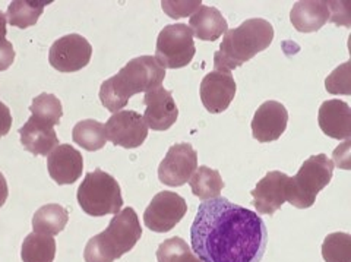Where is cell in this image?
I'll return each instance as SVG.
<instances>
[{
  "instance_id": "6da1fadb",
  "label": "cell",
  "mask_w": 351,
  "mask_h": 262,
  "mask_svg": "<svg viewBox=\"0 0 351 262\" xmlns=\"http://www.w3.org/2000/svg\"><path fill=\"white\" fill-rule=\"evenodd\" d=\"M191 243L202 262H261L268 232L261 215L218 196L197 206Z\"/></svg>"
},
{
  "instance_id": "7a4b0ae2",
  "label": "cell",
  "mask_w": 351,
  "mask_h": 262,
  "mask_svg": "<svg viewBox=\"0 0 351 262\" xmlns=\"http://www.w3.org/2000/svg\"><path fill=\"white\" fill-rule=\"evenodd\" d=\"M166 78L164 69L154 56H139L129 60L117 75L100 86V100L108 112L117 113L135 94L148 93Z\"/></svg>"
},
{
  "instance_id": "3957f363",
  "label": "cell",
  "mask_w": 351,
  "mask_h": 262,
  "mask_svg": "<svg viewBox=\"0 0 351 262\" xmlns=\"http://www.w3.org/2000/svg\"><path fill=\"white\" fill-rule=\"evenodd\" d=\"M272 40L274 27L262 18L247 19L237 28L228 29L219 50L214 54L215 71L232 72L267 50Z\"/></svg>"
},
{
  "instance_id": "277c9868",
  "label": "cell",
  "mask_w": 351,
  "mask_h": 262,
  "mask_svg": "<svg viewBox=\"0 0 351 262\" xmlns=\"http://www.w3.org/2000/svg\"><path fill=\"white\" fill-rule=\"evenodd\" d=\"M142 236V227L134 209L116 214L104 232L88 240L84 250L85 262H114L135 248Z\"/></svg>"
},
{
  "instance_id": "5b68a950",
  "label": "cell",
  "mask_w": 351,
  "mask_h": 262,
  "mask_svg": "<svg viewBox=\"0 0 351 262\" xmlns=\"http://www.w3.org/2000/svg\"><path fill=\"white\" fill-rule=\"evenodd\" d=\"M334 174V163L325 154H317L307 158L298 174L289 178L287 201L295 209H311L316 196L328 187Z\"/></svg>"
},
{
  "instance_id": "8992f818",
  "label": "cell",
  "mask_w": 351,
  "mask_h": 262,
  "mask_svg": "<svg viewBox=\"0 0 351 262\" xmlns=\"http://www.w3.org/2000/svg\"><path fill=\"white\" fill-rule=\"evenodd\" d=\"M81 209L91 217L119 214L123 206L122 191L117 180L101 169L86 173L76 193Z\"/></svg>"
},
{
  "instance_id": "52a82bcc",
  "label": "cell",
  "mask_w": 351,
  "mask_h": 262,
  "mask_svg": "<svg viewBox=\"0 0 351 262\" xmlns=\"http://www.w3.org/2000/svg\"><path fill=\"white\" fill-rule=\"evenodd\" d=\"M196 53L193 34L186 24H171L164 27L158 34L156 58L166 69H180L188 67Z\"/></svg>"
},
{
  "instance_id": "ba28073f",
  "label": "cell",
  "mask_w": 351,
  "mask_h": 262,
  "mask_svg": "<svg viewBox=\"0 0 351 262\" xmlns=\"http://www.w3.org/2000/svg\"><path fill=\"white\" fill-rule=\"evenodd\" d=\"M188 213V202L176 192L162 191L154 196L144 213V223L156 233H167Z\"/></svg>"
},
{
  "instance_id": "9c48e42d",
  "label": "cell",
  "mask_w": 351,
  "mask_h": 262,
  "mask_svg": "<svg viewBox=\"0 0 351 262\" xmlns=\"http://www.w3.org/2000/svg\"><path fill=\"white\" fill-rule=\"evenodd\" d=\"M93 58V46L80 34L60 37L51 45L49 62L51 67L63 73L78 72L84 69Z\"/></svg>"
},
{
  "instance_id": "30bf717a",
  "label": "cell",
  "mask_w": 351,
  "mask_h": 262,
  "mask_svg": "<svg viewBox=\"0 0 351 262\" xmlns=\"http://www.w3.org/2000/svg\"><path fill=\"white\" fill-rule=\"evenodd\" d=\"M197 169V152L188 144H176L162 158L158 166V179L167 187L178 188L188 183Z\"/></svg>"
},
{
  "instance_id": "8fae6325",
  "label": "cell",
  "mask_w": 351,
  "mask_h": 262,
  "mask_svg": "<svg viewBox=\"0 0 351 262\" xmlns=\"http://www.w3.org/2000/svg\"><path fill=\"white\" fill-rule=\"evenodd\" d=\"M107 139L117 147L138 148L148 136V125L144 116L134 110H120L107 120Z\"/></svg>"
},
{
  "instance_id": "7c38bea8",
  "label": "cell",
  "mask_w": 351,
  "mask_h": 262,
  "mask_svg": "<svg viewBox=\"0 0 351 262\" xmlns=\"http://www.w3.org/2000/svg\"><path fill=\"white\" fill-rule=\"evenodd\" d=\"M236 91L237 85L232 72L214 71L205 75L201 82V102L210 113H223L234 100Z\"/></svg>"
},
{
  "instance_id": "4fadbf2b",
  "label": "cell",
  "mask_w": 351,
  "mask_h": 262,
  "mask_svg": "<svg viewBox=\"0 0 351 262\" xmlns=\"http://www.w3.org/2000/svg\"><path fill=\"white\" fill-rule=\"evenodd\" d=\"M289 123V112L284 104L278 102H265L259 106L254 120H252V134L259 143H272L281 138Z\"/></svg>"
},
{
  "instance_id": "5bb4252c",
  "label": "cell",
  "mask_w": 351,
  "mask_h": 262,
  "mask_svg": "<svg viewBox=\"0 0 351 262\" xmlns=\"http://www.w3.org/2000/svg\"><path fill=\"white\" fill-rule=\"evenodd\" d=\"M287 183L289 176L282 171H269L263 176L256 188L252 191L254 205L261 214L274 215L287 201Z\"/></svg>"
},
{
  "instance_id": "9a60e30c",
  "label": "cell",
  "mask_w": 351,
  "mask_h": 262,
  "mask_svg": "<svg viewBox=\"0 0 351 262\" xmlns=\"http://www.w3.org/2000/svg\"><path fill=\"white\" fill-rule=\"evenodd\" d=\"M144 104L147 107L144 119L152 130H167L179 117V108L171 91L164 90L162 86L148 91L144 97Z\"/></svg>"
},
{
  "instance_id": "2e32d148",
  "label": "cell",
  "mask_w": 351,
  "mask_h": 262,
  "mask_svg": "<svg viewBox=\"0 0 351 262\" xmlns=\"http://www.w3.org/2000/svg\"><path fill=\"white\" fill-rule=\"evenodd\" d=\"M47 170L58 184H72L82 176V154L69 144L58 145L47 157Z\"/></svg>"
},
{
  "instance_id": "e0dca14e",
  "label": "cell",
  "mask_w": 351,
  "mask_h": 262,
  "mask_svg": "<svg viewBox=\"0 0 351 262\" xmlns=\"http://www.w3.org/2000/svg\"><path fill=\"white\" fill-rule=\"evenodd\" d=\"M317 123L322 132L334 139H350L351 108L343 100H328L319 107Z\"/></svg>"
},
{
  "instance_id": "ac0fdd59",
  "label": "cell",
  "mask_w": 351,
  "mask_h": 262,
  "mask_svg": "<svg viewBox=\"0 0 351 262\" xmlns=\"http://www.w3.org/2000/svg\"><path fill=\"white\" fill-rule=\"evenodd\" d=\"M21 144L34 156H47L59 144V138L53 126L31 116L19 129Z\"/></svg>"
},
{
  "instance_id": "d6986e66",
  "label": "cell",
  "mask_w": 351,
  "mask_h": 262,
  "mask_svg": "<svg viewBox=\"0 0 351 262\" xmlns=\"http://www.w3.org/2000/svg\"><path fill=\"white\" fill-rule=\"evenodd\" d=\"M331 19V9L324 0H302L298 2L290 14L293 27L299 32L319 31Z\"/></svg>"
},
{
  "instance_id": "ffe728a7",
  "label": "cell",
  "mask_w": 351,
  "mask_h": 262,
  "mask_svg": "<svg viewBox=\"0 0 351 262\" xmlns=\"http://www.w3.org/2000/svg\"><path fill=\"white\" fill-rule=\"evenodd\" d=\"M189 28L196 38L215 41L227 32L228 24L217 8L201 6L189 19Z\"/></svg>"
},
{
  "instance_id": "44dd1931",
  "label": "cell",
  "mask_w": 351,
  "mask_h": 262,
  "mask_svg": "<svg viewBox=\"0 0 351 262\" xmlns=\"http://www.w3.org/2000/svg\"><path fill=\"white\" fill-rule=\"evenodd\" d=\"M69 222V213L59 204H47L38 209L32 217V228L36 233L56 236L64 230Z\"/></svg>"
},
{
  "instance_id": "7402d4cb",
  "label": "cell",
  "mask_w": 351,
  "mask_h": 262,
  "mask_svg": "<svg viewBox=\"0 0 351 262\" xmlns=\"http://www.w3.org/2000/svg\"><path fill=\"white\" fill-rule=\"evenodd\" d=\"M189 184L193 195L202 201L218 198L219 193L224 189V180L221 174H219L218 170L208 166L197 167L189 179Z\"/></svg>"
},
{
  "instance_id": "603a6c76",
  "label": "cell",
  "mask_w": 351,
  "mask_h": 262,
  "mask_svg": "<svg viewBox=\"0 0 351 262\" xmlns=\"http://www.w3.org/2000/svg\"><path fill=\"white\" fill-rule=\"evenodd\" d=\"M49 3L46 0H15L8 8L6 21L12 27L22 29L36 25Z\"/></svg>"
},
{
  "instance_id": "cb8c5ba5",
  "label": "cell",
  "mask_w": 351,
  "mask_h": 262,
  "mask_svg": "<svg viewBox=\"0 0 351 262\" xmlns=\"http://www.w3.org/2000/svg\"><path fill=\"white\" fill-rule=\"evenodd\" d=\"M56 257V240L47 235L32 232L22 243V262H53Z\"/></svg>"
},
{
  "instance_id": "d4e9b609",
  "label": "cell",
  "mask_w": 351,
  "mask_h": 262,
  "mask_svg": "<svg viewBox=\"0 0 351 262\" xmlns=\"http://www.w3.org/2000/svg\"><path fill=\"white\" fill-rule=\"evenodd\" d=\"M72 139L86 151H98L107 143L106 126L94 119L81 120L72 129Z\"/></svg>"
},
{
  "instance_id": "484cf974",
  "label": "cell",
  "mask_w": 351,
  "mask_h": 262,
  "mask_svg": "<svg viewBox=\"0 0 351 262\" xmlns=\"http://www.w3.org/2000/svg\"><path fill=\"white\" fill-rule=\"evenodd\" d=\"M29 112L31 116H34L36 119L41 120V122L54 128L60 123V119L63 116V107L56 95L43 93L32 100Z\"/></svg>"
},
{
  "instance_id": "4316f807",
  "label": "cell",
  "mask_w": 351,
  "mask_h": 262,
  "mask_svg": "<svg viewBox=\"0 0 351 262\" xmlns=\"http://www.w3.org/2000/svg\"><path fill=\"white\" fill-rule=\"evenodd\" d=\"M158 262H202L182 237L164 240L157 249Z\"/></svg>"
},
{
  "instance_id": "83f0119b",
  "label": "cell",
  "mask_w": 351,
  "mask_h": 262,
  "mask_svg": "<svg viewBox=\"0 0 351 262\" xmlns=\"http://www.w3.org/2000/svg\"><path fill=\"white\" fill-rule=\"evenodd\" d=\"M325 262H351V236L335 232L328 235L322 243Z\"/></svg>"
},
{
  "instance_id": "f1b7e54d",
  "label": "cell",
  "mask_w": 351,
  "mask_h": 262,
  "mask_svg": "<svg viewBox=\"0 0 351 262\" xmlns=\"http://www.w3.org/2000/svg\"><path fill=\"white\" fill-rule=\"evenodd\" d=\"M350 62H346L341 67L337 68L325 81V88L331 94H346L350 91Z\"/></svg>"
},
{
  "instance_id": "f546056e",
  "label": "cell",
  "mask_w": 351,
  "mask_h": 262,
  "mask_svg": "<svg viewBox=\"0 0 351 262\" xmlns=\"http://www.w3.org/2000/svg\"><path fill=\"white\" fill-rule=\"evenodd\" d=\"M162 5V10L166 12L170 18L178 19V18H183L188 15H193L197 9L201 8V2L197 0H193V2H161Z\"/></svg>"
},
{
  "instance_id": "4dcf8cb0",
  "label": "cell",
  "mask_w": 351,
  "mask_h": 262,
  "mask_svg": "<svg viewBox=\"0 0 351 262\" xmlns=\"http://www.w3.org/2000/svg\"><path fill=\"white\" fill-rule=\"evenodd\" d=\"M15 60V50L12 43L8 40H0V72L12 67Z\"/></svg>"
},
{
  "instance_id": "1f68e13d",
  "label": "cell",
  "mask_w": 351,
  "mask_h": 262,
  "mask_svg": "<svg viewBox=\"0 0 351 262\" xmlns=\"http://www.w3.org/2000/svg\"><path fill=\"white\" fill-rule=\"evenodd\" d=\"M10 128H12V113L6 104L0 102V138L6 136Z\"/></svg>"
},
{
  "instance_id": "d6a6232c",
  "label": "cell",
  "mask_w": 351,
  "mask_h": 262,
  "mask_svg": "<svg viewBox=\"0 0 351 262\" xmlns=\"http://www.w3.org/2000/svg\"><path fill=\"white\" fill-rule=\"evenodd\" d=\"M9 196V188H8V182L3 176V173H0V209L5 205L6 200Z\"/></svg>"
},
{
  "instance_id": "836d02e7",
  "label": "cell",
  "mask_w": 351,
  "mask_h": 262,
  "mask_svg": "<svg viewBox=\"0 0 351 262\" xmlns=\"http://www.w3.org/2000/svg\"><path fill=\"white\" fill-rule=\"evenodd\" d=\"M6 15L3 12H0V40H6Z\"/></svg>"
}]
</instances>
